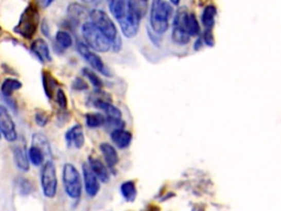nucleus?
<instances>
[{
  "label": "nucleus",
  "instance_id": "1",
  "mask_svg": "<svg viewBox=\"0 0 281 211\" xmlns=\"http://www.w3.org/2000/svg\"><path fill=\"white\" fill-rule=\"evenodd\" d=\"M89 17L92 19V22L99 28L103 36L108 39V41L111 44V47L115 53H118L121 50V39L117 27L114 26L111 18L104 11L100 9H94L89 12Z\"/></svg>",
  "mask_w": 281,
  "mask_h": 211
},
{
  "label": "nucleus",
  "instance_id": "2",
  "mask_svg": "<svg viewBox=\"0 0 281 211\" xmlns=\"http://www.w3.org/2000/svg\"><path fill=\"white\" fill-rule=\"evenodd\" d=\"M172 15V7L164 0H153L151 7L150 23L155 33H165L169 28V20Z\"/></svg>",
  "mask_w": 281,
  "mask_h": 211
},
{
  "label": "nucleus",
  "instance_id": "3",
  "mask_svg": "<svg viewBox=\"0 0 281 211\" xmlns=\"http://www.w3.org/2000/svg\"><path fill=\"white\" fill-rule=\"evenodd\" d=\"M40 24V13L36 5H29L22 12L18 24L14 28V32L20 37L30 40L37 33Z\"/></svg>",
  "mask_w": 281,
  "mask_h": 211
},
{
  "label": "nucleus",
  "instance_id": "4",
  "mask_svg": "<svg viewBox=\"0 0 281 211\" xmlns=\"http://www.w3.org/2000/svg\"><path fill=\"white\" fill-rule=\"evenodd\" d=\"M81 33L84 37L86 45L97 52H108L111 48V44L102 32L92 21L85 22L81 27Z\"/></svg>",
  "mask_w": 281,
  "mask_h": 211
},
{
  "label": "nucleus",
  "instance_id": "5",
  "mask_svg": "<svg viewBox=\"0 0 281 211\" xmlns=\"http://www.w3.org/2000/svg\"><path fill=\"white\" fill-rule=\"evenodd\" d=\"M63 184L66 194L73 199H78L81 195V181L77 168L71 163L63 167Z\"/></svg>",
  "mask_w": 281,
  "mask_h": 211
},
{
  "label": "nucleus",
  "instance_id": "6",
  "mask_svg": "<svg viewBox=\"0 0 281 211\" xmlns=\"http://www.w3.org/2000/svg\"><path fill=\"white\" fill-rule=\"evenodd\" d=\"M41 186L44 196L54 198L57 192V176L56 168L52 161H47L41 170Z\"/></svg>",
  "mask_w": 281,
  "mask_h": 211
},
{
  "label": "nucleus",
  "instance_id": "7",
  "mask_svg": "<svg viewBox=\"0 0 281 211\" xmlns=\"http://www.w3.org/2000/svg\"><path fill=\"white\" fill-rule=\"evenodd\" d=\"M0 134H2L8 142H14L18 139V133L14 121L5 106H0Z\"/></svg>",
  "mask_w": 281,
  "mask_h": 211
},
{
  "label": "nucleus",
  "instance_id": "8",
  "mask_svg": "<svg viewBox=\"0 0 281 211\" xmlns=\"http://www.w3.org/2000/svg\"><path fill=\"white\" fill-rule=\"evenodd\" d=\"M77 50L79 52V54L82 56V58L85 59V61L92 66L95 71L101 73L102 75L106 76H111V73L109 72V69L106 67V65L103 64L101 58L99 55H97L96 53L92 52L89 50V47L82 42H79L77 44Z\"/></svg>",
  "mask_w": 281,
  "mask_h": 211
},
{
  "label": "nucleus",
  "instance_id": "9",
  "mask_svg": "<svg viewBox=\"0 0 281 211\" xmlns=\"http://www.w3.org/2000/svg\"><path fill=\"white\" fill-rule=\"evenodd\" d=\"M129 7V6H128ZM140 18L132 10H128V13L119 22L122 33L126 38H134L137 34L139 28Z\"/></svg>",
  "mask_w": 281,
  "mask_h": 211
},
{
  "label": "nucleus",
  "instance_id": "10",
  "mask_svg": "<svg viewBox=\"0 0 281 211\" xmlns=\"http://www.w3.org/2000/svg\"><path fill=\"white\" fill-rule=\"evenodd\" d=\"M186 10H179L176 14L175 20H173V28H172V41L178 45H186L190 41V37L187 31L184 28L183 19Z\"/></svg>",
  "mask_w": 281,
  "mask_h": 211
},
{
  "label": "nucleus",
  "instance_id": "11",
  "mask_svg": "<svg viewBox=\"0 0 281 211\" xmlns=\"http://www.w3.org/2000/svg\"><path fill=\"white\" fill-rule=\"evenodd\" d=\"M82 174H84V183L87 195L92 198L96 197L99 190H100V184H99V180L94 174L88 163L82 165Z\"/></svg>",
  "mask_w": 281,
  "mask_h": 211
},
{
  "label": "nucleus",
  "instance_id": "12",
  "mask_svg": "<svg viewBox=\"0 0 281 211\" xmlns=\"http://www.w3.org/2000/svg\"><path fill=\"white\" fill-rule=\"evenodd\" d=\"M66 142H67L68 147L74 145L76 149H81L85 144V135H84V130L82 127L79 125H76L72 127L65 134Z\"/></svg>",
  "mask_w": 281,
  "mask_h": 211
},
{
  "label": "nucleus",
  "instance_id": "13",
  "mask_svg": "<svg viewBox=\"0 0 281 211\" xmlns=\"http://www.w3.org/2000/svg\"><path fill=\"white\" fill-rule=\"evenodd\" d=\"M30 48L31 52L42 63L52 61V56L51 52H49L48 45L43 39H37L34 42H32Z\"/></svg>",
  "mask_w": 281,
  "mask_h": 211
},
{
  "label": "nucleus",
  "instance_id": "14",
  "mask_svg": "<svg viewBox=\"0 0 281 211\" xmlns=\"http://www.w3.org/2000/svg\"><path fill=\"white\" fill-rule=\"evenodd\" d=\"M111 140L115 144V147L125 150L130 147L132 142V134L123 128L114 129L111 132Z\"/></svg>",
  "mask_w": 281,
  "mask_h": 211
},
{
  "label": "nucleus",
  "instance_id": "15",
  "mask_svg": "<svg viewBox=\"0 0 281 211\" xmlns=\"http://www.w3.org/2000/svg\"><path fill=\"white\" fill-rule=\"evenodd\" d=\"M94 106L96 108L102 110L106 113V118L109 119H121L122 112L119 108L115 107L112 103H110V100H106L104 98H98L94 101Z\"/></svg>",
  "mask_w": 281,
  "mask_h": 211
},
{
  "label": "nucleus",
  "instance_id": "16",
  "mask_svg": "<svg viewBox=\"0 0 281 211\" xmlns=\"http://www.w3.org/2000/svg\"><path fill=\"white\" fill-rule=\"evenodd\" d=\"M88 165L92 168L94 174L97 176V178L102 183H108L110 181V175L108 172V168L99 159L89 157Z\"/></svg>",
  "mask_w": 281,
  "mask_h": 211
},
{
  "label": "nucleus",
  "instance_id": "17",
  "mask_svg": "<svg viewBox=\"0 0 281 211\" xmlns=\"http://www.w3.org/2000/svg\"><path fill=\"white\" fill-rule=\"evenodd\" d=\"M12 153H13V160L16 167H18L20 170H22V172H28V170L30 169V163H29L28 154L24 147L16 145V147L13 148Z\"/></svg>",
  "mask_w": 281,
  "mask_h": 211
},
{
  "label": "nucleus",
  "instance_id": "18",
  "mask_svg": "<svg viewBox=\"0 0 281 211\" xmlns=\"http://www.w3.org/2000/svg\"><path fill=\"white\" fill-rule=\"evenodd\" d=\"M111 14L117 21H120L128 13V0H107Z\"/></svg>",
  "mask_w": 281,
  "mask_h": 211
},
{
  "label": "nucleus",
  "instance_id": "19",
  "mask_svg": "<svg viewBox=\"0 0 281 211\" xmlns=\"http://www.w3.org/2000/svg\"><path fill=\"white\" fill-rule=\"evenodd\" d=\"M100 151L103 155V159L106 161L107 165L109 167H113L118 164L119 162V155L115 149L109 143H101L100 144Z\"/></svg>",
  "mask_w": 281,
  "mask_h": 211
},
{
  "label": "nucleus",
  "instance_id": "20",
  "mask_svg": "<svg viewBox=\"0 0 281 211\" xmlns=\"http://www.w3.org/2000/svg\"><path fill=\"white\" fill-rule=\"evenodd\" d=\"M183 24H184L185 30L187 31V33L190 37H197L200 33V27H199V23H198L195 13L185 12Z\"/></svg>",
  "mask_w": 281,
  "mask_h": 211
},
{
  "label": "nucleus",
  "instance_id": "21",
  "mask_svg": "<svg viewBox=\"0 0 281 211\" xmlns=\"http://www.w3.org/2000/svg\"><path fill=\"white\" fill-rule=\"evenodd\" d=\"M32 145L33 147L39 148L41 151L44 153L45 157L51 159L52 157V151L51 145H49L47 137L42 133H36L32 136Z\"/></svg>",
  "mask_w": 281,
  "mask_h": 211
},
{
  "label": "nucleus",
  "instance_id": "22",
  "mask_svg": "<svg viewBox=\"0 0 281 211\" xmlns=\"http://www.w3.org/2000/svg\"><path fill=\"white\" fill-rule=\"evenodd\" d=\"M22 88V83L15 78H6L2 84V94L6 98H10L12 94Z\"/></svg>",
  "mask_w": 281,
  "mask_h": 211
},
{
  "label": "nucleus",
  "instance_id": "23",
  "mask_svg": "<svg viewBox=\"0 0 281 211\" xmlns=\"http://www.w3.org/2000/svg\"><path fill=\"white\" fill-rule=\"evenodd\" d=\"M217 15V8L214 6H208L204 8V10L201 14V21L202 24L206 29H211L216 21Z\"/></svg>",
  "mask_w": 281,
  "mask_h": 211
},
{
  "label": "nucleus",
  "instance_id": "24",
  "mask_svg": "<svg viewBox=\"0 0 281 211\" xmlns=\"http://www.w3.org/2000/svg\"><path fill=\"white\" fill-rule=\"evenodd\" d=\"M121 194H122V196L123 198H125L127 201L129 202H133L136 198V187H135V183L134 182H126V183H123L121 185Z\"/></svg>",
  "mask_w": 281,
  "mask_h": 211
},
{
  "label": "nucleus",
  "instance_id": "25",
  "mask_svg": "<svg viewBox=\"0 0 281 211\" xmlns=\"http://www.w3.org/2000/svg\"><path fill=\"white\" fill-rule=\"evenodd\" d=\"M42 78H43V87H44V92L47 96V98L52 99L53 98V93L55 91V88L57 86V83L55 78L52 76L51 73L48 72H43L42 74Z\"/></svg>",
  "mask_w": 281,
  "mask_h": 211
},
{
  "label": "nucleus",
  "instance_id": "26",
  "mask_svg": "<svg viewBox=\"0 0 281 211\" xmlns=\"http://www.w3.org/2000/svg\"><path fill=\"white\" fill-rule=\"evenodd\" d=\"M28 157L33 165L41 166L43 164L45 155H44V153L41 151L39 148L33 147L32 145V147L28 151Z\"/></svg>",
  "mask_w": 281,
  "mask_h": 211
},
{
  "label": "nucleus",
  "instance_id": "27",
  "mask_svg": "<svg viewBox=\"0 0 281 211\" xmlns=\"http://www.w3.org/2000/svg\"><path fill=\"white\" fill-rule=\"evenodd\" d=\"M89 14L86 8L84 6H80L77 4H72L68 7V15L69 18L74 21H79L81 18H84L85 15Z\"/></svg>",
  "mask_w": 281,
  "mask_h": 211
},
{
  "label": "nucleus",
  "instance_id": "28",
  "mask_svg": "<svg viewBox=\"0 0 281 211\" xmlns=\"http://www.w3.org/2000/svg\"><path fill=\"white\" fill-rule=\"evenodd\" d=\"M106 119L102 113H87L86 124L89 128H99L106 124Z\"/></svg>",
  "mask_w": 281,
  "mask_h": 211
},
{
  "label": "nucleus",
  "instance_id": "29",
  "mask_svg": "<svg viewBox=\"0 0 281 211\" xmlns=\"http://www.w3.org/2000/svg\"><path fill=\"white\" fill-rule=\"evenodd\" d=\"M55 40H56L57 44H59L63 48H68L73 44L72 36L68 33V32H66V31H59V32H57Z\"/></svg>",
  "mask_w": 281,
  "mask_h": 211
},
{
  "label": "nucleus",
  "instance_id": "30",
  "mask_svg": "<svg viewBox=\"0 0 281 211\" xmlns=\"http://www.w3.org/2000/svg\"><path fill=\"white\" fill-rule=\"evenodd\" d=\"M82 74H84L89 79V82L92 83L93 86L96 87L97 89H101L103 87L102 80L99 78L96 73H94L93 71H90L88 68H82Z\"/></svg>",
  "mask_w": 281,
  "mask_h": 211
},
{
  "label": "nucleus",
  "instance_id": "31",
  "mask_svg": "<svg viewBox=\"0 0 281 211\" xmlns=\"http://www.w3.org/2000/svg\"><path fill=\"white\" fill-rule=\"evenodd\" d=\"M56 102L59 103L62 109H66V107H67V97H66L64 91L61 88L56 93Z\"/></svg>",
  "mask_w": 281,
  "mask_h": 211
},
{
  "label": "nucleus",
  "instance_id": "32",
  "mask_svg": "<svg viewBox=\"0 0 281 211\" xmlns=\"http://www.w3.org/2000/svg\"><path fill=\"white\" fill-rule=\"evenodd\" d=\"M34 120H36V124L39 127H45L47 125V122H48V116L46 115L45 112L40 111V112L36 113Z\"/></svg>",
  "mask_w": 281,
  "mask_h": 211
},
{
  "label": "nucleus",
  "instance_id": "33",
  "mask_svg": "<svg viewBox=\"0 0 281 211\" xmlns=\"http://www.w3.org/2000/svg\"><path fill=\"white\" fill-rule=\"evenodd\" d=\"M73 88L75 89V91H86V89L88 88V85L84 79L76 78L73 83Z\"/></svg>",
  "mask_w": 281,
  "mask_h": 211
},
{
  "label": "nucleus",
  "instance_id": "34",
  "mask_svg": "<svg viewBox=\"0 0 281 211\" xmlns=\"http://www.w3.org/2000/svg\"><path fill=\"white\" fill-rule=\"evenodd\" d=\"M203 42L208 46L214 45V38L210 29H206L203 33Z\"/></svg>",
  "mask_w": 281,
  "mask_h": 211
},
{
  "label": "nucleus",
  "instance_id": "35",
  "mask_svg": "<svg viewBox=\"0 0 281 211\" xmlns=\"http://www.w3.org/2000/svg\"><path fill=\"white\" fill-rule=\"evenodd\" d=\"M55 0H36V4L38 7L42 8V9H46L47 7L51 6Z\"/></svg>",
  "mask_w": 281,
  "mask_h": 211
},
{
  "label": "nucleus",
  "instance_id": "36",
  "mask_svg": "<svg viewBox=\"0 0 281 211\" xmlns=\"http://www.w3.org/2000/svg\"><path fill=\"white\" fill-rule=\"evenodd\" d=\"M81 2L89 6H97L99 4H101L102 0H81Z\"/></svg>",
  "mask_w": 281,
  "mask_h": 211
},
{
  "label": "nucleus",
  "instance_id": "37",
  "mask_svg": "<svg viewBox=\"0 0 281 211\" xmlns=\"http://www.w3.org/2000/svg\"><path fill=\"white\" fill-rule=\"evenodd\" d=\"M42 32H43V33H44L46 37H48L49 32H48V27H47L46 21H43V23H42Z\"/></svg>",
  "mask_w": 281,
  "mask_h": 211
},
{
  "label": "nucleus",
  "instance_id": "38",
  "mask_svg": "<svg viewBox=\"0 0 281 211\" xmlns=\"http://www.w3.org/2000/svg\"><path fill=\"white\" fill-rule=\"evenodd\" d=\"M201 46H202V39H198L197 41H196V43H195L194 48H195L196 51H198V50H199V48H200Z\"/></svg>",
  "mask_w": 281,
  "mask_h": 211
},
{
  "label": "nucleus",
  "instance_id": "39",
  "mask_svg": "<svg viewBox=\"0 0 281 211\" xmlns=\"http://www.w3.org/2000/svg\"><path fill=\"white\" fill-rule=\"evenodd\" d=\"M170 3H171L173 6H178L179 3H180V0H170Z\"/></svg>",
  "mask_w": 281,
  "mask_h": 211
},
{
  "label": "nucleus",
  "instance_id": "40",
  "mask_svg": "<svg viewBox=\"0 0 281 211\" xmlns=\"http://www.w3.org/2000/svg\"><path fill=\"white\" fill-rule=\"evenodd\" d=\"M2 36H3V29L0 28V37H2Z\"/></svg>",
  "mask_w": 281,
  "mask_h": 211
},
{
  "label": "nucleus",
  "instance_id": "41",
  "mask_svg": "<svg viewBox=\"0 0 281 211\" xmlns=\"http://www.w3.org/2000/svg\"><path fill=\"white\" fill-rule=\"evenodd\" d=\"M142 2H145V3H147V2H148V0H142Z\"/></svg>",
  "mask_w": 281,
  "mask_h": 211
},
{
  "label": "nucleus",
  "instance_id": "42",
  "mask_svg": "<svg viewBox=\"0 0 281 211\" xmlns=\"http://www.w3.org/2000/svg\"><path fill=\"white\" fill-rule=\"evenodd\" d=\"M0 139H2V134H0Z\"/></svg>",
  "mask_w": 281,
  "mask_h": 211
}]
</instances>
